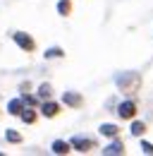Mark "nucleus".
Masks as SVG:
<instances>
[{
	"label": "nucleus",
	"instance_id": "obj_1",
	"mask_svg": "<svg viewBox=\"0 0 153 156\" xmlns=\"http://www.w3.org/2000/svg\"><path fill=\"white\" fill-rule=\"evenodd\" d=\"M115 82H117V87H120L124 94H136L139 87H141V75H139V72H122Z\"/></svg>",
	"mask_w": 153,
	"mask_h": 156
},
{
	"label": "nucleus",
	"instance_id": "obj_2",
	"mask_svg": "<svg viewBox=\"0 0 153 156\" xmlns=\"http://www.w3.org/2000/svg\"><path fill=\"white\" fill-rule=\"evenodd\" d=\"M12 39H15V43H17L22 51H26V53H31V51L36 48V41L31 39L29 34H24V31H15V34H12Z\"/></svg>",
	"mask_w": 153,
	"mask_h": 156
},
{
	"label": "nucleus",
	"instance_id": "obj_3",
	"mask_svg": "<svg viewBox=\"0 0 153 156\" xmlns=\"http://www.w3.org/2000/svg\"><path fill=\"white\" fill-rule=\"evenodd\" d=\"M70 147H74L76 151H81V154H86V151H91V149H96V142H93V139H89V137H74V139L70 142Z\"/></svg>",
	"mask_w": 153,
	"mask_h": 156
},
{
	"label": "nucleus",
	"instance_id": "obj_4",
	"mask_svg": "<svg viewBox=\"0 0 153 156\" xmlns=\"http://www.w3.org/2000/svg\"><path fill=\"white\" fill-rule=\"evenodd\" d=\"M117 115L124 118V120L134 118V115H136V103H134V101H124V103H120V108H117Z\"/></svg>",
	"mask_w": 153,
	"mask_h": 156
},
{
	"label": "nucleus",
	"instance_id": "obj_5",
	"mask_svg": "<svg viewBox=\"0 0 153 156\" xmlns=\"http://www.w3.org/2000/svg\"><path fill=\"white\" fill-rule=\"evenodd\" d=\"M103 154H105V156H122V154H124V144H122L120 139H115L113 144H108V147L103 149Z\"/></svg>",
	"mask_w": 153,
	"mask_h": 156
},
{
	"label": "nucleus",
	"instance_id": "obj_6",
	"mask_svg": "<svg viewBox=\"0 0 153 156\" xmlns=\"http://www.w3.org/2000/svg\"><path fill=\"white\" fill-rule=\"evenodd\" d=\"M62 101H65L67 106H72V108H79V106L84 103V98L79 96L76 91H65V94H62Z\"/></svg>",
	"mask_w": 153,
	"mask_h": 156
},
{
	"label": "nucleus",
	"instance_id": "obj_7",
	"mask_svg": "<svg viewBox=\"0 0 153 156\" xmlns=\"http://www.w3.org/2000/svg\"><path fill=\"white\" fill-rule=\"evenodd\" d=\"M41 113H43L46 118H55L57 113H60V106H57V103H53V101H46V103L41 106Z\"/></svg>",
	"mask_w": 153,
	"mask_h": 156
},
{
	"label": "nucleus",
	"instance_id": "obj_8",
	"mask_svg": "<svg viewBox=\"0 0 153 156\" xmlns=\"http://www.w3.org/2000/svg\"><path fill=\"white\" fill-rule=\"evenodd\" d=\"M50 149H53V154H70V151H72L70 142H65V139H55Z\"/></svg>",
	"mask_w": 153,
	"mask_h": 156
},
{
	"label": "nucleus",
	"instance_id": "obj_9",
	"mask_svg": "<svg viewBox=\"0 0 153 156\" xmlns=\"http://www.w3.org/2000/svg\"><path fill=\"white\" fill-rule=\"evenodd\" d=\"M117 132H120V127H117V125H113V122L100 125V135H105V137H117Z\"/></svg>",
	"mask_w": 153,
	"mask_h": 156
},
{
	"label": "nucleus",
	"instance_id": "obj_10",
	"mask_svg": "<svg viewBox=\"0 0 153 156\" xmlns=\"http://www.w3.org/2000/svg\"><path fill=\"white\" fill-rule=\"evenodd\" d=\"M22 108H24V98H15V101H10V106H7V111H10L12 115H19Z\"/></svg>",
	"mask_w": 153,
	"mask_h": 156
},
{
	"label": "nucleus",
	"instance_id": "obj_11",
	"mask_svg": "<svg viewBox=\"0 0 153 156\" xmlns=\"http://www.w3.org/2000/svg\"><path fill=\"white\" fill-rule=\"evenodd\" d=\"M5 139L12 142V144H19V142H22V135H19L17 130H7V132H5Z\"/></svg>",
	"mask_w": 153,
	"mask_h": 156
},
{
	"label": "nucleus",
	"instance_id": "obj_12",
	"mask_svg": "<svg viewBox=\"0 0 153 156\" xmlns=\"http://www.w3.org/2000/svg\"><path fill=\"white\" fill-rule=\"evenodd\" d=\"M144 132H146V125H144V122H139V120H136V122H132V135H134V137H141Z\"/></svg>",
	"mask_w": 153,
	"mask_h": 156
},
{
	"label": "nucleus",
	"instance_id": "obj_13",
	"mask_svg": "<svg viewBox=\"0 0 153 156\" xmlns=\"http://www.w3.org/2000/svg\"><path fill=\"white\" fill-rule=\"evenodd\" d=\"M65 55V51L62 48H57V46H53V48H48L46 51V58H62Z\"/></svg>",
	"mask_w": 153,
	"mask_h": 156
},
{
	"label": "nucleus",
	"instance_id": "obj_14",
	"mask_svg": "<svg viewBox=\"0 0 153 156\" xmlns=\"http://www.w3.org/2000/svg\"><path fill=\"white\" fill-rule=\"evenodd\" d=\"M19 115H22L24 122H34V120H36V113H34V111H24V108H22V113H19Z\"/></svg>",
	"mask_w": 153,
	"mask_h": 156
},
{
	"label": "nucleus",
	"instance_id": "obj_15",
	"mask_svg": "<svg viewBox=\"0 0 153 156\" xmlns=\"http://www.w3.org/2000/svg\"><path fill=\"white\" fill-rule=\"evenodd\" d=\"M57 12L65 17V15H70V2L67 0H60V5H57Z\"/></svg>",
	"mask_w": 153,
	"mask_h": 156
},
{
	"label": "nucleus",
	"instance_id": "obj_16",
	"mask_svg": "<svg viewBox=\"0 0 153 156\" xmlns=\"http://www.w3.org/2000/svg\"><path fill=\"white\" fill-rule=\"evenodd\" d=\"M38 96H41V98H50V84H41Z\"/></svg>",
	"mask_w": 153,
	"mask_h": 156
},
{
	"label": "nucleus",
	"instance_id": "obj_17",
	"mask_svg": "<svg viewBox=\"0 0 153 156\" xmlns=\"http://www.w3.org/2000/svg\"><path fill=\"white\" fill-rule=\"evenodd\" d=\"M141 149H144L146 154H153V144L151 142H141Z\"/></svg>",
	"mask_w": 153,
	"mask_h": 156
}]
</instances>
